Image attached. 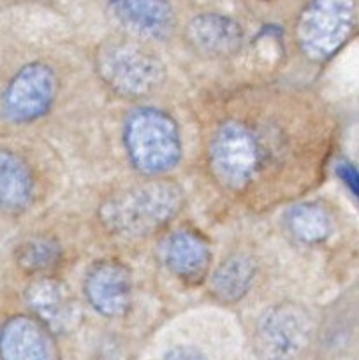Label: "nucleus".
<instances>
[{
    "label": "nucleus",
    "mask_w": 359,
    "mask_h": 360,
    "mask_svg": "<svg viewBox=\"0 0 359 360\" xmlns=\"http://www.w3.org/2000/svg\"><path fill=\"white\" fill-rule=\"evenodd\" d=\"M18 266L28 274L44 276L62 260V248L55 239L34 238L25 241L16 252Z\"/></svg>",
    "instance_id": "obj_17"
},
{
    "label": "nucleus",
    "mask_w": 359,
    "mask_h": 360,
    "mask_svg": "<svg viewBox=\"0 0 359 360\" xmlns=\"http://www.w3.org/2000/svg\"><path fill=\"white\" fill-rule=\"evenodd\" d=\"M0 360H58L51 330L32 316H13L0 329Z\"/></svg>",
    "instance_id": "obj_13"
},
{
    "label": "nucleus",
    "mask_w": 359,
    "mask_h": 360,
    "mask_svg": "<svg viewBox=\"0 0 359 360\" xmlns=\"http://www.w3.org/2000/svg\"><path fill=\"white\" fill-rule=\"evenodd\" d=\"M336 172L341 181L345 183V186L351 190L352 195L358 197V171H355L354 165L348 164V162H340L336 165Z\"/></svg>",
    "instance_id": "obj_19"
},
{
    "label": "nucleus",
    "mask_w": 359,
    "mask_h": 360,
    "mask_svg": "<svg viewBox=\"0 0 359 360\" xmlns=\"http://www.w3.org/2000/svg\"><path fill=\"white\" fill-rule=\"evenodd\" d=\"M260 2H273V0H260Z\"/></svg>",
    "instance_id": "obj_20"
},
{
    "label": "nucleus",
    "mask_w": 359,
    "mask_h": 360,
    "mask_svg": "<svg viewBox=\"0 0 359 360\" xmlns=\"http://www.w3.org/2000/svg\"><path fill=\"white\" fill-rule=\"evenodd\" d=\"M183 188L169 179H153L109 195L97 218L108 234L122 239L150 236L175 220L183 207Z\"/></svg>",
    "instance_id": "obj_1"
},
{
    "label": "nucleus",
    "mask_w": 359,
    "mask_h": 360,
    "mask_svg": "<svg viewBox=\"0 0 359 360\" xmlns=\"http://www.w3.org/2000/svg\"><path fill=\"white\" fill-rule=\"evenodd\" d=\"M25 301L35 319L49 330L65 333L76 323L77 306L70 288L51 276H37L25 292Z\"/></svg>",
    "instance_id": "obj_12"
},
{
    "label": "nucleus",
    "mask_w": 359,
    "mask_h": 360,
    "mask_svg": "<svg viewBox=\"0 0 359 360\" xmlns=\"http://www.w3.org/2000/svg\"><path fill=\"white\" fill-rule=\"evenodd\" d=\"M58 76L46 62H30L9 79L0 111L4 118L16 125H27L48 115L58 95Z\"/></svg>",
    "instance_id": "obj_6"
},
{
    "label": "nucleus",
    "mask_w": 359,
    "mask_h": 360,
    "mask_svg": "<svg viewBox=\"0 0 359 360\" xmlns=\"http://www.w3.org/2000/svg\"><path fill=\"white\" fill-rule=\"evenodd\" d=\"M257 278L256 260L245 253L227 257L210 276V292L224 304H236L252 290Z\"/></svg>",
    "instance_id": "obj_15"
},
{
    "label": "nucleus",
    "mask_w": 359,
    "mask_h": 360,
    "mask_svg": "<svg viewBox=\"0 0 359 360\" xmlns=\"http://www.w3.org/2000/svg\"><path fill=\"white\" fill-rule=\"evenodd\" d=\"M355 25V0H310L296 20V42L310 62L324 63L351 41Z\"/></svg>",
    "instance_id": "obj_4"
},
{
    "label": "nucleus",
    "mask_w": 359,
    "mask_h": 360,
    "mask_svg": "<svg viewBox=\"0 0 359 360\" xmlns=\"http://www.w3.org/2000/svg\"><path fill=\"white\" fill-rule=\"evenodd\" d=\"M95 69L115 94L141 98L153 94L165 79L162 60L150 49L132 42H111L97 49Z\"/></svg>",
    "instance_id": "obj_5"
},
{
    "label": "nucleus",
    "mask_w": 359,
    "mask_h": 360,
    "mask_svg": "<svg viewBox=\"0 0 359 360\" xmlns=\"http://www.w3.org/2000/svg\"><path fill=\"white\" fill-rule=\"evenodd\" d=\"M34 176L14 151L0 148V211L21 213L34 199Z\"/></svg>",
    "instance_id": "obj_14"
},
{
    "label": "nucleus",
    "mask_w": 359,
    "mask_h": 360,
    "mask_svg": "<svg viewBox=\"0 0 359 360\" xmlns=\"http://www.w3.org/2000/svg\"><path fill=\"white\" fill-rule=\"evenodd\" d=\"M108 13L123 30L151 41H165L176 27L169 0H108Z\"/></svg>",
    "instance_id": "obj_9"
},
{
    "label": "nucleus",
    "mask_w": 359,
    "mask_h": 360,
    "mask_svg": "<svg viewBox=\"0 0 359 360\" xmlns=\"http://www.w3.org/2000/svg\"><path fill=\"white\" fill-rule=\"evenodd\" d=\"M313 322L310 313L294 302L267 309L257 323V348L266 360H296L310 345Z\"/></svg>",
    "instance_id": "obj_7"
},
{
    "label": "nucleus",
    "mask_w": 359,
    "mask_h": 360,
    "mask_svg": "<svg viewBox=\"0 0 359 360\" xmlns=\"http://www.w3.org/2000/svg\"><path fill=\"white\" fill-rule=\"evenodd\" d=\"M88 304L106 319H120L132 306V274L118 260H99L83 281Z\"/></svg>",
    "instance_id": "obj_8"
},
{
    "label": "nucleus",
    "mask_w": 359,
    "mask_h": 360,
    "mask_svg": "<svg viewBox=\"0 0 359 360\" xmlns=\"http://www.w3.org/2000/svg\"><path fill=\"white\" fill-rule=\"evenodd\" d=\"M162 260L176 280L190 287L201 285L210 274V243L194 229H178L165 238Z\"/></svg>",
    "instance_id": "obj_10"
},
{
    "label": "nucleus",
    "mask_w": 359,
    "mask_h": 360,
    "mask_svg": "<svg viewBox=\"0 0 359 360\" xmlns=\"http://www.w3.org/2000/svg\"><path fill=\"white\" fill-rule=\"evenodd\" d=\"M185 39L194 51L211 58H224L241 49L245 32L239 21L227 14L201 13L187 23Z\"/></svg>",
    "instance_id": "obj_11"
},
{
    "label": "nucleus",
    "mask_w": 359,
    "mask_h": 360,
    "mask_svg": "<svg viewBox=\"0 0 359 360\" xmlns=\"http://www.w3.org/2000/svg\"><path fill=\"white\" fill-rule=\"evenodd\" d=\"M271 151L256 125L231 118L217 127L208 144V167L229 193H246L266 172Z\"/></svg>",
    "instance_id": "obj_2"
},
{
    "label": "nucleus",
    "mask_w": 359,
    "mask_h": 360,
    "mask_svg": "<svg viewBox=\"0 0 359 360\" xmlns=\"http://www.w3.org/2000/svg\"><path fill=\"white\" fill-rule=\"evenodd\" d=\"M123 148L130 165L146 176L172 171L183 157V141L176 120L164 109L137 108L123 122Z\"/></svg>",
    "instance_id": "obj_3"
},
{
    "label": "nucleus",
    "mask_w": 359,
    "mask_h": 360,
    "mask_svg": "<svg viewBox=\"0 0 359 360\" xmlns=\"http://www.w3.org/2000/svg\"><path fill=\"white\" fill-rule=\"evenodd\" d=\"M164 360H208L194 347H187V345H180V347H172L171 350L165 352Z\"/></svg>",
    "instance_id": "obj_18"
},
{
    "label": "nucleus",
    "mask_w": 359,
    "mask_h": 360,
    "mask_svg": "<svg viewBox=\"0 0 359 360\" xmlns=\"http://www.w3.org/2000/svg\"><path fill=\"white\" fill-rule=\"evenodd\" d=\"M289 232L305 245H319L329 238L333 218L320 204L305 202L291 207L285 217Z\"/></svg>",
    "instance_id": "obj_16"
}]
</instances>
